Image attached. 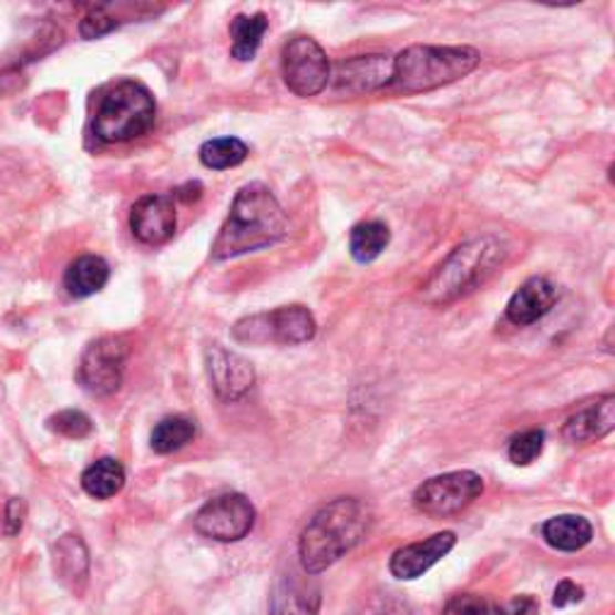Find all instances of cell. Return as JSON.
Masks as SVG:
<instances>
[{"instance_id":"obj_1","label":"cell","mask_w":615,"mask_h":615,"mask_svg":"<svg viewBox=\"0 0 615 615\" xmlns=\"http://www.w3.org/2000/svg\"><path fill=\"white\" fill-rule=\"evenodd\" d=\"M286 232H289V219L275 193L263 183H248L234 197L228 217L212 246V257L232 260L238 255L269 248L279 243Z\"/></svg>"},{"instance_id":"obj_2","label":"cell","mask_w":615,"mask_h":615,"mask_svg":"<svg viewBox=\"0 0 615 615\" xmlns=\"http://www.w3.org/2000/svg\"><path fill=\"white\" fill-rule=\"evenodd\" d=\"M373 524V512L359 498H337L320 508L298 541L300 565L308 575H320L339 557L359 546Z\"/></svg>"},{"instance_id":"obj_3","label":"cell","mask_w":615,"mask_h":615,"mask_svg":"<svg viewBox=\"0 0 615 615\" xmlns=\"http://www.w3.org/2000/svg\"><path fill=\"white\" fill-rule=\"evenodd\" d=\"M505 246L493 236H481L457 246L421 286L428 306H448L471 294L505 260Z\"/></svg>"},{"instance_id":"obj_4","label":"cell","mask_w":615,"mask_h":615,"mask_svg":"<svg viewBox=\"0 0 615 615\" xmlns=\"http://www.w3.org/2000/svg\"><path fill=\"white\" fill-rule=\"evenodd\" d=\"M481 53L471 47H409L392 59L390 90L421 94L474 73Z\"/></svg>"},{"instance_id":"obj_5","label":"cell","mask_w":615,"mask_h":615,"mask_svg":"<svg viewBox=\"0 0 615 615\" xmlns=\"http://www.w3.org/2000/svg\"><path fill=\"white\" fill-rule=\"evenodd\" d=\"M156 121V102L145 84L125 80L116 84L99 104L94 116V135L116 145L147 135Z\"/></svg>"},{"instance_id":"obj_6","label":"cell","mask_w":615,"mask_h":615,"mask_svg":"<svg viewBox=\"0 0 615 615\" xmlns=\"http://www.w3.org/2000/svg\"><path fill=\"white\" fill-rule=\"evenodd\" d=\"M316 332L318 322L306 306H281L234 325V339L243 345H306Z\"/></svg>"},{"instance_id":"obj_7","label":"cell","mask_w":615,"mask_h":615,"mask_svg":"<svg viewBox=\"0 0 615 615\" xmlns=\"http://www.w3.org/2000/svg\"><path fill=\"white\" fill-rule=\"evenodd\" d=\"M284 84L296 96H318L330 84L332 68L327 53L310 37H294L281 51Z\"/></svg>"},{"instance_id":"obj_8","label":"cell","mask_w":615,"mask_h":615,"mask_svg":"<svg viewBox=\"0 0 615 615\" xmlns=\"http://www.w3.org/2000/svg\"><path fill=\"white\" fill-rule=\"evenodd\" d=\"M483 493V479L476 471H450L423 481L413 493V505L431 517H450L462 512Z\"/></svg>"},{"instance_id":"obj_9","label":"cell","mask_w":615,"mask_h":615,"mask_svg":"<svg viewBox=\"0 0 615 615\" xmlns=\"http://www.w3.org/2000/svg\"><path fill=\"white\" fill-rule=\"evenodd\" d=\"M255 524V508L246 495L226 493L219 498H212L209 503L199 508L195 514L197 534L205 539L234 543L246 539Z\"/></svg>"},{"instance_id":"obj_10","label":"cell","mask_w":615,"mask_h":615,"mask_svg":"<svg viewBox=\"0 0 615 615\" xmlns=\"http://www.w3.org/2000/svg\"><path fill=\"white\" fill-rule=\"evenodd\" d=\"M127 361V345L123 337H102L82 353L78 380L88 392L96 397L113 394L123 382Z\"/></svg>"},{"instance_id":"obj_11","label":"cell","mask_w":615,"mask_h":615,"mask_svg":"<svg viewBox=\"0 0 615 615\" xmlns=\"http://www.w3.org/2000/svg\"><path fill=\"white\" fill-rule=\"evenodd\" d=\"M207 373L212 380V388L224 402H238L246 397L255 385V368L240 353L228 351L222 345H214L205 353Z\"/></svg>"},{"instance_id":"obj_12","label":"cell","mask_w":615,"mask_h":615,"mask_svg":"<svg viewBox=\"0 0 615 615\" xmlns=\"http://www.w3.org/2000/svg\"><path fill=\"white\" fill-rule=\"evenodd\" d=\"M131 232L145 246H162L176 234V205L168 195L140 197L131 212Z\"/></svg>"},{"instance_id":"obj_13","label":"cell","mask_w":615,"mask_h":615,"mask_svg":"<svg viewBox=\"0 0 615 615\" xmlns=\"http://www.w3.org/2000/svg\"><path fill=\"white\" fill-rule=\"evenodd\" d=\"M337 92L363 94L390 88L392 80V59L390 55H356V59L341 61L335 70Z\"/></svg>"},{"instance_id":"obj_14","label":"cell","mask_w":615,"mask_h":615,"mask_svg":"<svg viewBox=\"0 0 615 615\" xmlns=\"http://www.w3.org/2000/svg\"><path fill=\"white\" fill-rule=\"evenodd\" d=\"M457 543V536L452 532H440L431 539H423L409 546L394 551L390 561V572L397 580H417L423 572L431 570L435 563H440Z\"/></svg>"},{"instance_id":"obj_15","label":"cell","mask_w":615,"mask_h":615,"mask_svg":"<svg viewBox=\"0 0 615 615\" xmlns=\"http://www.w3.org/2000/svg\"><path fill=\"white\" fill-rule=\"evenodd\" d=\"M557 300V289L546 277H532L526 279L517 291L508 300L505 316L512 325L524 327L534 325L543 316H549L551 308Z\"/></svg>"},{"instance_id":"obj_16","label":"cell","mask_w":615,"mask_h":615,"mask_svg":"<svg viewBox=\"0 0 615 615\" xmlns=\"http://www.w3.org/2000/svg\"><path fill=\"white\" fill-rule=\"evenodd\" d=\"M613 426H615V397L606 394L601 397L598 402L577 411L575 417H570L563 428V438L567 442H575V445L577 442L584 445V442L608 435L613 431Z\"/></svg>"},{"instance_id":"obj_17","label":"cell","mask_w":615,"mask_h":615,"mask_svg":"<svg viewBox=\"0 0 615 615\" xmlns=\"http://www.w3.org/2000/svg\"><path fill=\"white\" fill-rule=\"evenodd\" d=\"M53 570L68 590L82 592L90 575V555L80 536H63L53 546Z\"/></svg>"},{"instance_id":"obj_18","label":"cell","mask_w":615,"mask_h":615,"mask_svg":"<svg viewBox=\"0 0 615 615\" xmlns=\"http://www.w3.org/2000/svg\"><path fill=\"white\" fill-rule=\"evenodd\" d=\"M109 263L99 255H82L65 269V291L75 298H88L99 294L109 281Z\"/></svg>"},{"instance_id":"obj_19","label":"cell","mask_w":615,"mask_h":615,"mask_svg":"<svg viewBox=\"0 0 615 615\" xmlns=\"http://www.w3.org/2000/svg\"><path fill=\"white\" fill-rule=\"evenodd\" d=\"M592 524L580 514H557L541 526V536L555 551L575 553L592 541Z\"/></svg>"},{"instance_id":"obj_20","label":"cell","mask_w":615,"mask_h":615,"mask_svg":"<svg viewBox=\"0 0 615 615\" xmlns=\"http://www.w3.org/2000/svg\"><path fill=\"white\" fill-rule=\"evenodd\" d=\"M318 590L298 584L296 580H281L271 594V615H318Z\"/></svg>"},{"instance_id":"obj_21","label":"cell","mask_w":615,"mask_h":615,"mask_svg":"<svg viewBox=\"0 0 615 615\" xmlns=\"http://www.w3.org/2000/svg\"><path fill=\"white\" fill-rule=\"evenodd\" d=\"M125 485V469L113 457H102L94 464L84 469L82 474V489L88 495L96 500H109L119 495Z\"/></svg>"},{"instance_id":"obj_22","label":"cell","mask_w":615,"mask_h":615,"mask_svg":"<svg viewBox=\"0 0 615 615\" xmlns=\"http://www.w3.org/2000/svg\"><path fill=\"white\" fill-rule=\"evenodd\" d=\"M390 246V226L385 222H361L351 228L349 250L356 263H373Z\"/></svg>"},{"instance_id":"obj_23","label":"cell","mask_w":615,"mask_h":615,"mask_svg":"<svg viewBox=\"0 0 615 615\" xmlns=\"http://www.w3.org/2000/svg\"><path fill=\"white\" fill-rule=\"evenodd\" d=\"M267 16L255 12V16H238L232 20V55L238 61H253L257 49L263 44V37L267 32Z\"/></svg>"},{"instance_id":"obj_24","label":"cell","mask_w":615,"mask_h":615,"mask_svg":"<svg viewBox=\"0 0 615 615\" xmlns=\"http://www.w3.org/2000/svg\"><path fill=\"white\" fill-rule=\"evenodd\" d=\"M195 438V423L185 417H168L154 426L150 445L156 454H171L188 445Z\"/></svg>"},{"instance_id":"obj_25","label":"cell","mask_w":615,"mask_h":615,"mask_svg":"<svg viewBox=\"0 0 615 615\" xmlns=\"http://www.w3.org/2000/svg\"><path fill=\"white\" fill-rule=\"evenodd\" d=\"M246 156H248V145L238 137L207 140L205 145L199 147V162L214 171L234 168L246 162Z\"/></svg>"},{"instance_id":"obj_26","label":"cell","mask_w":615,"mask_h":615,"mask_svg":"<svg viewBox=\"0 0 615 615\" xmlns=\"http://www.w3.org/2000/svg\"><path fill=\"white\" fill-rule=\"evenodd\" d=\"M543 442H546V433H543L541 428H532V431L514 435L508 448L510 462L517 467H529L532 462H536L543 452Z\"/></svg>"},{"instance_id":"obj_27","label":"cell","mask_w":615,"mask_h":615,"mask_svg":"<svg viewBox=\"0 0 615 615\" xmlns=\"http://www.w3.org/2000/svg\"><path fill=\"white\" fill-rule=\"evenodd\" d=\"M49 431H53L55 435H63L70 440H82L92 433V419L84 411L78 409H65L53 413L49 419Z\"/></svg>"},{"instance_id":"obj_28","label":"cell","mask_w":615,"mask_h":615,"mask_svg":"<svg viewBox=\"0 0 615 615\" xmlns=\"http://www.w3.org/2000/svg\"><path fill=\"white\" fill-rule=\"evenodd\" d=\"M442 615H503L495 601L479 594H460L448 601Z\"/></svg>"},{"instance_id":"obj_29","label":"cell","mask_w":615,"mask_h":615,"mask_svg":"<svg viewBox=\"0 0 615 615\" xmlns=\"http://www.w3.org/2000/svg\"><path fill=\"white\" fill-rule=\"evenodd\" d=\"M119 27V18L111 16V6H96L90 10V16H84L80 32L84 39H96Z\"/></svg>"},{"instance_id":"obj_30","label":"cell","mask_w":615,"mask_h":615,"mask_svg":"<svg viewBox=\"0 0 615 615\" xmlns=\"http://www.w3.org/2000/svg\"><path fill=\"white\" fill-rule=\"evenodd\" d=\"M27 520V505L22 498H10L6 505V520H3V532L6 536H18L22 532Z\"/></svg>"},{"instance_id":"obj_31","label":"cell","mask_w":615,"mask_h":615,"mask_svg":"<svg viewBox=\"0 0 615 615\" xmlns=\"http://www.w3.org/2000/svg\"><path fill=\"white\" fill-rule=\"evenodd\" d=\"M582 598H584L582 586H577L575 582H570V580H563L553 592V606H557V608L575 606V604H580Z\"/></svg>"},{"instance_id":"obj_32","label":"cell","mask_w":615,"mask_h":615,"mask_svg":"<svg viewBox=\"0 0 615 615\" xmlns=\"http://www.w3.org/2000/svg\"><path fill=\"white\" fill-rule=\"evenodd\" d=\"M539 611V604L534 596L522 594V596H514L505 608H500L503 615H534Z\"/></svg>"},{"instance_id":"obj_33","label":"cell","mask_w":615,"mask_h":615,"mask_svg":"<svg viewBox=\"0 0 615 615\" xmlns=\"http://www.w3.org/2000/svg\"><path fill=\"white\" fill-rule=\"evenodd\" d=\"M366 615H411L407 606L399 604V601H392V598H385L380 601V604H376L373 608H370Z\"/></svg>"},{"instance_id":"obj_34","label":"cell","mask_w":615,"mask_h":615,"mask_svg":"<svg viewBox=\"0 0 615 615\" xmlns=\"http://www.w3.org/2000/svg\"><path fill=\"white\" fill-rule=\"evenodd\" d=\"M199 195H203V185H199V183H188L185 188H178L174 193V197L183 199V203H191V199H197Z\"/></svg>"}]
</instances>
